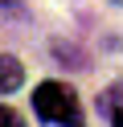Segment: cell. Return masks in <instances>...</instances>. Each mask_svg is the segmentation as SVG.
<instances>
[{"instance_id":"1","label":"cell","mask_w":123,"mask_h":127,"mask_svg":"<svg viewBox=\"0 0 123 127\" xmlns=\"http://www.w3.org/2000/svg\"><path fill=\"white\" fill-rule=\"evenodd\" d=\"M33 111H37L41 123H53V127H86L78 94L62 82H41L33 90Z\"/></svg>"},{"instance_id":"2","label":"cell","mask_w":123,"mask_h":127,"mask_svg":"<svg viewBox=\"0 0 123 127\" xmlns=\"http://www.w3.org/2000/svg\"><path fill=\"white\" fill-rule=\"evenodd\" d=\"M21 82H25L21 62H16V58H8V53H0V94H12Z\"/></svg>"},{"instance_id":"3","label":"cell","mask_w":123,"mask_h":127,"mask_svg":"<svg viewBox=\"0 0 123 127\" xmlns=\"http://www.w3.org/2000/svg\"><path fill=\"white\" fill-rule=\"evenodd\" d=\"M98 107L111 115V127H123V82H115L111 90L98 98Z\"/></svg>"},{"instance_id":"4","label":"cell","mask_w":123,"mask_h":127,"mask_svg":"<svg viewBox=\"0 0 123 127\" xmlns=\"http://www.w3.org/2000/svg\"><path fill=\"white\" fill-rule=\"evenodd\" d=\"M0 127H25V123H21V115L12 107H0Z\"/></svg>"},{"instance_id":"5","label":"cell","mask_w":123,"mask_h":127,"mask_svg":"<svg viewBox=\"0 0 123 127\" xmlns=\"http://www.w3.org/2000/svg\"><path fill=\"white\" fill-rule=\"evenodd\" d=\"M115 4H123V0H115Z\"/></svg>"}]
</instances>
